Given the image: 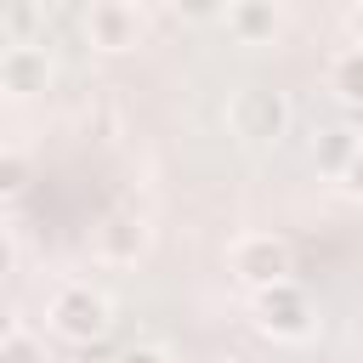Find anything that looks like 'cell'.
Returning <instances> with one entry per match:
<instances>
[{"instance_id":"obj_1","label":"cell","mask_w":363,"mask_h":363,"mask_svg":"<svg viewBox=\"0 0 363 363\" xmlns=\"http://www.w3.org/2000/svg\"><path fill=\"white\" fill-rule=\"evenodd\" d=\"M51 329L62 335V340H74V346H91V340H102L108 335V295H96L91 284H62L57 295H51Z\"/></svg>"},{"instance_id":"obj_9","label":"cell","mask_w":363,"mask_h":363,"mask_svg":"<svg viewBox=\"0 0 363 363\" xmlns=\"http://www.w3.org/2000/svg\"><path fill=\"white\" fill-rule=\"evenodd\" d=\"M357 153H363V136H357V130H323V136H318V170H329V176H340V182H346V170H352Z\"/></svg>"},{"instance_id":"obj_6","label":"cell","mask_w":363,"mask_h":363,"mask_svg":"<svg viewBox=\"0 0 363 363\" xmlns=\"http://www.w3.org/2000/svg\"><path fill=\"white\" fill-rule=\"evenodd\" d=\"M45 79H51V62H45L40 45L17 40V45L0 51V91L6 96H34V91H45Z\"/></svg>"},{"instance_id":"obj_11","label":"cell","mask_w":363,"mask_h":363,"mask_svg":"<svg viewBox=\"0 0 363 363\" xmlns=\"http://www.w3.org/2000/svg\"><path fill=\"white\" fill-rule=\"evenodd\" d=\"M0 363H45V346L28 329H6L0 335Z\"/></svg>"},{"instance_id":"obj_15","label":"cell","mask_w":363,"mask_h":363,"mask_svg":"<svg viewBox=\"0 0 363 363\" xmlns=\"http://www.w3.org/2000/svg\"><path fill=\"white\" fill-rule=\"evenodd\" d=\"M346 187H352V193H357V199H363V153H357V159H352V170H346Z\"/></svg>"},{"instance_id":"obj_12","label":"cell","mask_w":363,"mask_h":363,"mask_svg":"<svg viewBox=\"0 0 363 363\" xmlns=\"http://www.w3.org/2000/svg\"><path fill=\"white\" fill-rule=\"evenodd\" d=\"M23 187H28V164H23V153H0V193L17 199Z\"/></svg>"},{"instance_id":"obj_7","label":"cell","mask_w":363,"mask_h":363,"mask_svg":"<svg viewBox=\"0 0 363 363\" xmlns=\"http://www.w3.org/2000/svg\"><path fill=\"white\" fill-rule=\"evenodd\" d=\"M278 23H284V17H278L272 0H238V6H227V28H233V40H244V45L272 40Z\"/></svg>"},{"instance_id":"obj_13","label":"cell","mask_w":363,"mask_h":363,"mask_svg":"<svg viewBox=\"0 0 363 363\" xmlns=\"http://www.w3.org/2000/svg\"><path fill=\"white\" fill-rule=\"evenodd\" d=\"M119 363H170V357H164L159 346H125V352H119Z\"/></svg>"},{"instance_id":"obj_14","label":"cell","mask_w":363,"mask_h":363,"mask_svg":"<svg viewBox=\"0 0 363 363\" xmlns=\"http://www.w3.org/2000/svg\"><path fill=\"white\" fill-rule=\"evenodd\" d=\"M34 23H40L34 6H11V11H6V28H34Z\"/></svg>"},{"instance_id":"obj_10","label":"cell","mask_w":363,"mask_h":363,"mask_svg":"<svg viewBox=\"0 0 363 363\" xmlns=\"http://www.w3.org/2000/svg\"><path fill=\"white\" fill-rule=\"evenodd\" d=\"M329 85H335V96H340V102L363 108V45H346V51L335 57V68H329Z\"/></svg>"},{"instance_id":"obj_8","label":"cell","mask_w":363,"mask_h":363,"mask_svg":"<svg viewBox=\"0 0 363 363\" xmlns=\"http://www.w3.org/2000/svg\"><path fill=\"white\" fill-rule=\"evenodd\" d=\"M142 244H147V227H142L136 216H113V221L102 227V244H96V250H102L108 261H136Z\"/></svg>"},{"instance_id":"obj_4","label":"cell","mask_w":363,"mask_h":363,"mask_svg":"<svg viewBox=\"0 0 363 363\" xmlns=\"http://www.w3.org/2000/svg\"><path fill=\"white\" fill-rule=\"evenodd\" d=\"M255 323L272 335V340H301L312 335V301L301 284H272V289H255Z\"/></svg>"},{"instance_id":"obj_2","label":"cell","mask_w":363,"mask_h":363,"mask_svg":"<svg viewBox=\"0 0 363 363\" xmlns=\"http://www.w3.org/2000/svg\"><path fill=\"white\" fill-rule=\"evenodd\" d=\"M227 113H233V130H238L244 142H278V136L289 130V102H284V91H272V85H244Z\"/></svg>"},{"instance_id":"obj_5","label":"cell","mask_w":363,"mask_h":363,"mask_svg":"<svg viewBox=\"0 0 363 363\" xmlns=\"http://www.w3.org/2000/svg\"><path fill=\"white\" fill-rule=\"evenodd\" d=\"M85 40L96 51H136L142 45V11L130 0H96L85 11Z\"/></svg>"},{"instance_id":"obj_16","label":"cell","mask_w":363,"mask_h":363,"mask_svg":"<svg viewBox=\"0 0 363 363\" xmlns=\"http://www.w3.org/2000/svg\"><path fill=\"white\" fill-rule=\"evenodd\" d=\"M346 28H352V40L363 45V6H352V11H346Z\"/></svg>"},{"instance_id":"obj_3","label":"cell","mask_w":363,"mask_h":363,"mask_svg":"<svg viewBox=\"0 0 363 363\" xmlns=\"http://www.w3.org/2000/svg\"><path fill=\"white\" fill-rule=\"evenodd\" d=\"M233 272L250 284V289H272V284H289V244L272 238V233H244L233 250H227Z\"/></svg>"}]
</instances>
